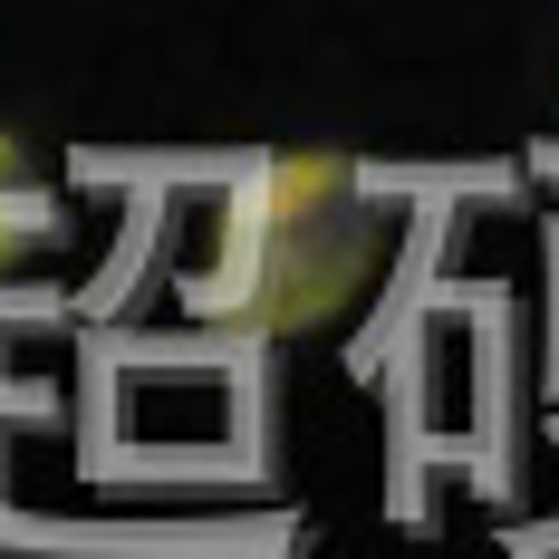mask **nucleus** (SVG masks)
<instances>
[{"mask_svg":"<svg viewBox=\"0 0 559 559\" xmlns=\"http://www.w3.org/2000/svg\"><path fill=\"white\" fill-rule=\"evenodd\" d=\"M58 241V183L39 174V155L0 126V280H20Z\"/></svg>","mask_w":559,"mask_h":559,"instance_id":"2","label":"nucleus"},{"mask_svg":"<svg viewBox=\"0 0 559 559\" xmlns=\"http://www.w3.org/2000/svg\"><path fill=\"white\" fill-rule=\"evenodd\" d=\"M386 251H395V213L357 155L271 145L213 193L183 299L203 329H231L251 347H299V337H329L367 309Z\"/></svg>","mask_w":559,"mask_h":559,"instance_id":"1","label":"nucleus"}]
</instances>
